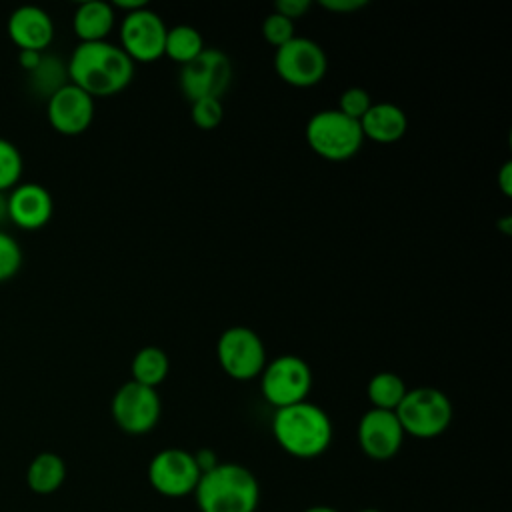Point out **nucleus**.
<instances>
[{
    "label": "nucleus",
    "instance_id": "nucleus-30",
    "mask_svg": "<svg viewBox=\"0 0 512 512\" xmlns=\"http://www.w3.org/2000/svg\"><path fill=\"white\" fill-rule=\"evenodd\" d=\"M320 6L328 12L348 14V12H356L364 6H368V2L366 0H320Z\"/></svg>",
    "mask_w": 512,
    "mask_h": 512
},
{
    "label": "nucleus",
    "instance_id": "nucleus-18",
    "mask_svg": "<svg viewBox=\"0 0 512 512\" xmlns=\"http://www.w3.org/2000/svg\"><path fill=\"white\" fill-rule=\"evenodd\" d=\"M114 8L104 0H86L78 4L72 16L74 34L80 42H102L114 28Z\"/></svg>",
    "mask_w": 512,
    "mask_h": 512
},
{
    "label": "nucleus",
    "instance_id": "nucleus-13",
    "mask_svg": "<svg viewBox=\"0 0 512 512\" xmlns=\"http://www.w3.org/2000/svg\"><path fill=\"white\" fill-rule=\"evenodd\" d=\"M50 126L64 136L86 132L94 120V98L72 82H66L46 100Z\"/></svg>",
    "mask_w": 512,
    "mask_h": 512
},
{
    "label": "nucleus",
    "instance_id": "nucleus-16",
    "mask_svg": "<svg viewBox=\"0 0 512 512\" xmlns=\"http://www.w3.org/2000/svg\"><path fill=\"white\" fill-rule=\"evenodd\" d=\"M8 36L18 50L44 52L54 38V22L50 14L34 4L18 6L8 16Z\"/></svg>",
    "mask_w": 512,
    "mask_h": 512
},
{
    "label": "nucleus",
    "instance_id": "nucleus-31",
    "mask_svg": "<svg viewBox=\"0 0 512 512\" xmlns=\"http://www.w3.org/2000/svg\"><path fill=\"white\" fill-rule=\"evenodd\" d=\"M192 456H194V462H196L200 474H204V472H208V470H212L214 466L220 464L218 458H216V452L210 450V448H200V450L192 452Z\"/></svg>",
    "mask_w": 512,
    "mask_h": 512
},
{
    "label": "nucleus",
    "instance_id": "nucleus-24",
    "mask_svg": "<svg viewBox=\"0 0 512 512\" xmlns=\"http://www.w3.org/2000/svg\"><path fill=\"white\" fill-rule=\"evenodd\" d=\"M24 158L18 146L6 138H0V192H10L22 176Z\"/></svg>",
    "mask_w": 512,
    "mask_h": 512
},
{
    "label": "nucleus",
    "instance_id": "nucleus-1",
    "mask_svg": "<svg viewBox=\"0 0 512 512\" xmlns=\"http://www.w3.org/2000/svg\"><path fill=\"white\" fill-rule=\"evenodd\" d=\"M68 82L82 88L92 98L122 92L134 76V62L124 50L108 40L80 42L66 64Z\"/></svg>",
    "mask_w": 512,
    "mask_h": 512
},
{
    "label": "nucleus",
    "instance_id": "nucleus-10",
    "mask_svg": "<svg viewBox=\"0 0 512 512\" xmlns=\"http://www.w3.org/2000/svg\"><path fill=\"white\" fill-rule=\"evenodd\" d=\"M276 74L290 86L310 88L322 82L328 70V58L322 46L310 38L294 36L274 54Z\"/></svg>",
    "mask_w": 512,
    "mask_h": 512
},
{
    "label": "nucleus",
    "instance_id": "nucleus-21",
    "mask_svg": "<svg viewBox=\"0 0 512 512\" xmlns=\"http://www.w3.org/2000/svg\"><path fill=\"white\" fill-rule=\"evenodd\" d=\"M204 38L202 34L188 24H178L174 28H168L166 42H164V56L178 64L192 62L202 50H204Z\"/></svg>",
    "mask_w": 512,
    "mask_h": 512
},
{
    "label": "nucleus",
    "instance_id": "nucleus-37",
    "mask_svg": "<svg viewBox=\"0 0 512 512\" xmlns=\"http://www.w3.org/2000/svg\"><path fill=\"white\" fill-rule=\"evenodd\" d=\"M358 512H382V510H378V508H362Z\"/></svg>",
    "mask_w": 512,
    "mask_h": 512
},
{
    "label": "nucleus",
    "instance_id": "nucleus-3",
    "mask_svg": "<svg viewBox=\"0 0 512 512\" xmlns=\"http://www.w3.org/2000/svg\"><path fill=\"white\" fill-rule=\"evenodd\" d=\"M200 512H256L260 484L252 470L236 462H220L200 474L194 490Z\"/></svg>",
    "mask_w": 512,
    "mask_h": 512
},
{
    "label": "nucleus",
    "instance_id": "nucleus-7",
    "mask_svg": "<svg viewBox=\"0 0 512 512\" xmlns=\"http://www.w3.org/2000/svg\"><path fill=\"white\" fill-rule=\"evenodd\" d=\"M216 358L224 374L244 382L262 374L266 366V348L252 328L232 326L218 336Z\"/></svg>",
    "mask_w": 512,
    "mask_h": 512
},
{
    "label": "nucleus",
    "instance_id": "nucleus-35",
    "mask_svg": "<svg viewBox=\"0 0 512 512\" xmlns=\"http://www.w3.org/2000/svg\"><path fill=\"white\" fill-rule=\"evenodd\" d=\"M6 218H8V196L0 192V222H4Z\"/></svg>",
    "mask_w": 512,
    "mask_h": 512
},
{
    "label": "nucleus",
    "instance_id": "nucleus-19",
    "mask_svg": "<svg viewBox=\"0 0 512 512\" xmlns=\"http://www.w3.org/2000/svg\"><path fill=\"white\" fill-rule=\"evenodd\" d=\"M66 478V464L54 452H40L32 458L26 470V484L34 494H54Z\"/></svg>",
    "mask_w": 512,
    "mask_h": 512
},
{
    "label": "nucleus",
    "instance_id": "nucleus-11",
    "mask_svg": "<svg viewBox=\"0 0 512 512\" xmlns=\"http://www.w3.org/2000/svg\"><path fill=\"white\" fill-rule=\"evenodd\" d=\"M200 470L192 452L184 448H164L148 464V482L160 496L184 498L194 494Z\"/></svg>",
    "mask_w": 512,
    "mask_h": 512
},
{
    "label": "nucleus",
    "instance_id": "nucleus-12",
    "mask_svg": "<svg viewBox=\"0 0 512 512\" xmlns=\"http://www.w3.org/2000/svg\"><path fill=\"white\" fill-rule=\"evenodd\" d=\"M164 20L146 8L130 12L120 24V48L132 62H154L164 56L166 42Z\"/></svg>",
    "mask_w": 512,
    "mask_h": 512
},
{
    "label": "nucleus",
    "instance_id": "nucleus-20",
    "mask_svg": "<svg viewBox=\"0 0 512 512\" xmlns=\"http://www.w3.org/2000/svg\"><path fill=\"white\" fill-rule=\"evenodd\" d=\"M170 370L166 352L158 346H144L132 358V380L148 388H158Z\"/></svg>",
    "mask_w": 512,
    "mask_h": 512
},
{
    "label": "nucleus",
    "instance_id": "nucleus-9",
    "mask_svg": "<svg viewBox=\"0 0 512 512\" xmlns=\"http://www.w3.org/2000/svg\"><path fill=\"white\" fill-rule=\"evenodd\" d=\"M116 426L132 436L148 434L160 420L162 404L156 388H148L134 380L124 382L110 404Z\"/></svg>",
    "mask_w": 512,
    "mask_h": 512
},
{
    "label": "nucleus",
    "instance_id": "nucleus-29",
    "mask_svg": "<svg viewBox=\"0 0 512 512\" xmlns=\"http://www.w3.org/2000/svg\"><path fill=\"white\" fill-rule=\"evenodd\" d=\"M312 2L310 0H278L274 4V12L288 18V20H298L310 10Z\"/></svg>",
    "mask_w": 512,
    "mask_h": 512
},
{
    "label": "nucleus",
    "instance_id": "nucleus-2",
    "mask_svg": "<svg viewBox=\"0 0 512 512\" xmlns=\"http://www.w3.org/2000/svg\"><path fill=\"white\" fill-rule=\"evenodd\" d=\"M330 416L316 404L304 400L278 408L272 416V436L278 446L302 460L322 456L332 442Z\"/></svg>",
    "mask_w": 512,
    "mask_h": 512
},
{
    "label": "nucleus",
    "instance_id": "nucleus-25",
    "mask_svg": "<svg viewBox=\"0 0 512 512\" xmlns=\"http://www.w3.org/2000/svg\"><path fill=\"white\" fill-rule=\"evenodd\" d=\"M22 260L24 254L18 240L12 234L0 230V282L16 276L22 266Z\"/></svg>",
    "mask_w": 512,
    "mask_h": 512
},
{
    "label": "nucleus",
    "instance_id": "nucleus-28",
    "mask_svg": "<svg viewBox=\"0 0 512 512\" xmlns=\"http://www.w3.org/2000/svg\"><path fill=\"white\" fill-rule=\"evenodd\" d=\"M262 36L270 46L280 48L294 38V22L272 12L266 16V20L262 24Z\"/></svg>",
    "mask_w": 512,
    "mask_h": 512
},
{
    "label": "nucleus",
    "instance_id": "nucleus-33",
    "mask_svg": "<svg viewBox=\"0 0 512 512\" xmlns=\"http://www.w3.org/2000/svg\"><path fill=\"white\" fill-rule=\"evenodd\" d=\"M498 186L504 196L512 194V162H504L498 172Z\"/></svg>",
    "mask_w": 512,
    "mask_h": 512
},
{
    "label": "nucleus",
    "instance_id": "nucleus-15",
    "mask_svg": "<svg viewBox=\"0 0 512 512\" xmlns=\"http://www.w3.org/2000/svg\"><path fill=\"white\" fill-rule=\"evenodd\" d=\"M8 220L18 228L38 230L48 224L54 212L50 192L36 182L16 184L8 194Z\"/></svg>",
    "mask_w": 512,
    "mask_h": 512
},
{
    "label": "nucleus",
    "instance_id": "nucleus-17",
    "mask_svg": "<svg viewBox=\"0 0 512 512\" xmlns=\"http://www.w3.org/2000/svg\"><path fill=\"white\" fill-rule=\"evenodd\" d=\"M360 130L362 136L372 142L392 144L406 134L408 118L400 106L392 102H378L360 118Z\"/></svg>",
    "mask_w": 512,
    "mask_h": 512
},
{
    "label": "nucleus",
    "instance_id": "nucleus-23",
    "mask_svg": "<svg viewBox=\"0 0 512 512\" xmlns=\"http://www.w3.org/2000/svg\"><path fill=\"white\" fill-rule=\"evenodd\" d=\"M30 80L32 86L48 100L58 88H62L68 82V72L58 58L44 54L40 64L30 72Z\"/></svg>",
    "mask_w": 512,
    "mask_h": 512
},
{
    "label": "nucleus",
    "instance_id": "nucleus-4",
    "mask_svg": "<svg viewBox=\"0 0 512 512\" xmlns=\"http://www.w3.org/2000/svg\"><path fill=\"white\" fill-rule=\"evenodd\" d=\"M394 414L404 434L430 440L448 430L452 422V402L438 388L418 386L404 394Z\"/></svg>",
    "mask_w": 512,
    "mask_h": 512
},
{
    "label": "nucleus",
    "instance_id": "nucleus-8",
    "mask_svg": "<svg viewBox=\"0 0 512 512\" xmlns=\"http://www.w3.org/2000/svg\"><path fill=\"white\" fill-rule=\"evenodd\" d=\"M232 82V62L218 48H204L180 68V90L188 102L220 98Z\"/></svg>",
    "mask_w": 512,
    "mask_h": 512
},
{
    "label": "nucleus",
    "instance_id": "nucleus-32",
    "mask_svg": "<svg viewBox=\"0 0 512 512\" xmlns=\"http://www.w3.org/2000/svg\"><path fill=\"white\" fill-rule=\"evenodd\" d=\"M42 56H44V52H36V50H20V52H18V62H20V66L30 74V72L40 64Z\"/></svg>",
    "mask_w": 512,
    "mask_h": 512
},
{
    "label": "nucleus",
    "instance_id": "nucleus-26",
    "mask_svg": "<svg viewBox=\"0 0 512 512\" xmlns=\"http://www.w3.org/2000/svg\"><path fill=\"white\" fill-rule=\"evenodd\" d=\"M192 110V122L200 128V130H214L218 128V124L224 118V108L220 98H202L196 102H190Z\"/></svg>",
    "mask_w": 512,
    "mask_h": 512
},
{
    "label": "nucleus",
    "instance_id": "nucleus-5",
    "mask_svg": "<svg viewBox=\"0 0 512 512\" xmlns=\"http://www.w3.org/2000/svg\"><path fill=\"white\" fill-rule=\"evenodd\" d=\"M308 146L324 160L344 162L360 150L364 136L360 122L344 116L336 108L316 112L306 124Z\"/></svg>",
    "mask_w": 512,
    "mask_h": 512
},
{
    "label": "nucleus",
    "instance_id": "nucleus-34",
    "mask_svg": "<svg viewBox=\"0 0 512 512\" xmlns=\"http://www.w3.org/2000/svg\"><path fill=\"white\" fill-rule=\"evenodd\" d=\"M110 6L126 10V14H130V12H136L140 8H146V2L144 0H114Z\"/></svg>",
    "mask_w": 512,
    "mask_h": 512
},
{
    "label": "nucleus",
    "instance_id": "nucleus-27",
    "mask_svg": "<svg viewBox=\"0 0 512 512\" xmlns=\"http://www.w3.org/2000/svg\"><path fill=\"white\" fill-rule=\"evenodd\" d=\"M370 106H372V98H370L368 90H364L360 86H352L340 94V102H338L336 110L342 112L344 116L360 122V118L368 112Z\"/></svg>",
    "mask_w": 512,
    "mask_h": 512
},
{
    "label": "nucleus",
    "instance_id": "nucleus-14",
    "mask_svg": "<svg viewBox=\"0 0 512 512\" xmlns=\"http://www.w3.org/2000/svg\"><path fill=\"white\" fill-rule=\"evenodd\" d=\"M404 430L390 410L370 408L358 422V444L360 450L372 460L394 458L404 442Z\"/></svg>",
    "mask_w": 512,
    "mask_h": 512
},
{
    "label": "nucleus",
    "instance_id": "nucleus-22",
    "mask_svg": "<svg viewBox=\"0 0 512 512\" xmlns=\"http://www.w3.org/2000/svg\"><path fill=\"white\" fill-rule=\"evenodd\" d=\"M406 392H408V388H406L404 380L394 372H378L370 378V382L366 386V394H368L372 408L390 410V412H394L398 408V404L402 402Z\"/></svg>",
    "mask_w": 512,
    "mask_h": 512
},
{
    "label": "nucleus",
    "instance_id": "nucleus-6",
    "mask_svg": "<svg viewBox=\"0 0 512 512\" xmlns=\"http://www.w3.org/2000/svg\"><path fill=\"white\" fill-rule=\"evenodd\" d=\"M312 388V370L308 362L296 354H282L266 362L260 374V390L264 400L278 408L304 402Z\"/></svg>",
    "mask_w": 512,
    "mask_h": 512
},
{
    "label": "nucleus",
    "instance_id": "nucleus-36",
    "mask_svg": "<svg viewBox=\"0 0 512 512\" xmlns=\"http://www.w3.org/2000/svg\"><path fill=\"white\" fill-rule=\"evenodd\" d=\"M302 512H340V510H336L332 506H326V504H314V506H310V508H306Z\"/></svg>",
    "mask_w": 512,
    "mask_h": 512
}]
</instances>
